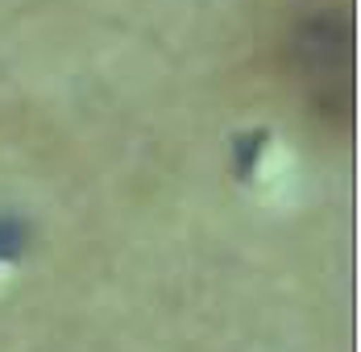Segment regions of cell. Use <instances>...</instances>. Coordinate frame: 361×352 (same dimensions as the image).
Wrapping results in <instances>:
<instances>
[{"label":"cell","instance_id":"6da1fadb","mask_svg":"<svg viewBox=\"0 0 361 352\" xmlns=\"http://www.w3.org/2000/svg\"><path fill=\"white\" fill-rule=\"evenodd\" d=\"M353 30H349V8L324 4L312 8L295 21L287 37V58L295 70V83L320 116L349 120V92H353Z\"/></svg>","mask_w":361,"mask_h":352}]
</instances>
